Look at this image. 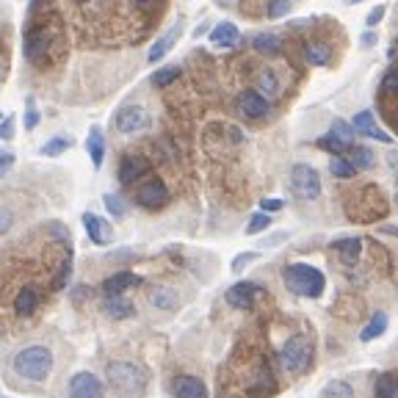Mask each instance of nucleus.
I'll return each instance as SVG.
<instances>
[{
  "label": "nucleus",
  "instance_id": "nucleus-22",
  "mask_svg": "<svg viewBox=\"0 0 398 398\" xmlns=\"http://www.w3.org/2000/svg\"><path fill=\"white\" fill-rule=\"evenodd\" d=\"M335 252L346 266H354L362 254V241L359 238H340V241H335Z\"/></svg>",
  "mask_w": 398,
  "mask_h": 398
},
{
  "label": "nucleus",
  "instance_id": "nucleus-45",
  "mask_svg": "<svg viewBox=\"0 0 398 398\" xmlns=\"http://www.w3.org/2000/svg\"><path fill=\"white\" fill-rule=\"evenodd\" d=\"M11 136H14V119L6 116V122L0 119V139H11Z\"/></svg>",
  "mask_w": 398,
  "mask_h": 398
},
{
  "label": "nucleus",
  "instance_id": "nucleus-40",
  "mask_svg": "<svg viewBox=\"0 0 398 398\" xmlns=\"http://www.w3.org/2000/svg\"><path fill=\"white\" fill-rule=\"evenodd\" d=\"M288 11H291V0H272V3H269V9H266V14H269L272 20L285 17Z\"/></svg>",
  "mask_w": 398,
  "mask_h": 398
},
{
  "label": "nucleus",
  "instance_id": "nucleus-14",
  "mask_svg": "<svg viewBox=\"0 0 398 398\" xmlns=\"http://www.w3.org/2000/svg\"><path fill=\"white\" fill-rule=\"evenodd\" d=\"M247 393H249V398H269L277 393V382H274L272 371L266 365H260L252 374V382L247 384Z\"/></svg>",
  "mask_w": 398,
  "mask_h": 398
},
{
  "label": "nucleus",
  "instance_id": "nucleus-37",
  "mask_svg": "<svg viewBox=\"0 0 398 398\" xmlns=\"http://www.w3.org/2000/svg\"><path fill=\"white\" fill-rule=\"evenodd\" d=\"M329 133H335L337 139H340L343 144H349V147L354 144V127L346 125V122H340V119H335V122H332V130H329Z\"/></svg>",
  "mask_w": 398,
  "mask_h": 398
},
{
  "label": "nucleus",
  "instance_id": "nucleus-53",
  "mask_svg": "<svg viewBox=\"0 0 398 398\" xmlns=\"http://www.w3.org/2000/svg\"><path fill=\"white\" fill-rule=\"evenodd\" d=\"M0 119H3V114H0Z\"/></svg>",
  "mask_w": 398,
  "mask_h": 398
},
{
  "label": "nucleus",
  "instance_id": "nucleus-27",
  "mask_svg": "<svg viewBox=\"0 0 398 398\" xmlns=\"http://www.w3.org/2000/svg\"><path fill=\"white\" fill-rule=\"evenodd\" d=\"M346 158L352 161V166L354 169H371L374 166V152L368 147H362V144H352V147L346 149Z\"/></svg>",
  "mask_w": 398,
  "mask_h": 398
},
{
  "label": "nucleus",
  "instance_id": "nucleus-10",
  "mask_svg": "<svg viewBox=\"0 0 398 398\" xmlns=\"http://www.w3.org/2000/svg\"><path fill=\"white\" fill-rule=\"evenodd\" d=\"M169 390H171V396L174 398H208L205 382L196 377H189V374H180V377L171 379Z\"/></svg>",
  "mask_w": 398,
  "mask_h": 398
},
{
  "label": "nucleus",
  "instance_id": "nucleus-26",
  "mask_svg": "<svg viewBox=\"0 0 398 398\" xmlns=\"http://www.w3.org/2000/svg\"><path fill=\"white\" fill-rule=\"evenodd\" d=\"M374 396L377 398H398V379L393 374H379L374 382Z\"/></svg>",
  "mask_w": 398,
  "mask_h": 398
},
{
  "label": "nucleus",
  "instance_id": "nucleus-7",
  "mask_svg": "<svg viewBox=\"0 0 398 398\" xmlns=\"http://www.w3.org/2000/svg\"><path fill=\"white\" fill-rule=\"evenodd\" d=\"M149 116L141 105H122L116 114H114V130L116 133H139V130H147Z\"/></svg>",
  "mask_w": 398,
  "mask_h": 398
},
{
  "label": "nucleus",
  "instance_id": "nucleus-28",
  "mask_svg": "<svg viewBox=\"0 0 398 398\" xmlns=\"http://www.w3.org/2000/svg\"><path fill=\"white\" fill-rule=\"evenodd\" d=\"M384 329H387V313H377L368 321V327L359 332V340H362V343H371V340L382 335Z\"/></svg>",
  "mask_w": 398,
  "mask_h": 398
},
{
  "label": "nucleus",
  "instance_id": "nucleus-13",
  "mask_svg": "<svg viewBox=\"0 0 398 398\" xmlns=\"http://www.w3.org/2000/svg\"><path fill=\"white\" fill-rule=\"evenodd\" d=\"M260 294V285H254V282H235L232 288H227V304L235 307V310H249L252 304H254V296Z\"/></svg>",
  "mask_w": 398,
  "mask_h": 398
},
{
  "label": "nucleus",
  "instance_id": "nucleus-34",
  "mask_svg": "<svg viewBox=\"0 0 398 398\" xmlns=\"http://www.w3.org/2000/svg\"><path fill=\"white\" fill-rule=\"evenodd\" d=\"M318 147L327 149V152H332V155H346L349 144H343L335 133H327V136H321V139H318Z\"/></svg>",
  "mask_w": 398,
  "mask_h": 398
},
{
  "label": "nucleus",
  "instance_id": "nucleus-1",
  "mask_svg": "<svg viewBox=\"0 0 398 398\" xmlns=\"http://www.w3.org/2000/svg\"><path fill=\"white\" fill-rule=\"evenodd\" d=\"M282 279H285V288L296 296H304V299H318L327 288V279L324 274L318 272L315 266H307V263H291L285 266L282 272Z\"/></svg>",
  "mask_w": 398,
  "mask_h": 398
},
{
  "label": "nucleus",
  "instance_id": "nucleus-41",
  "mask_svg": "<svg viewBox=\"0 0 398 398\" xmlns=\"http://www.w3.org/2000/svg\"><path fill=\"white\" fill-rule=\"evenodd\" d=\"M252 260H257V252H244V254H238V257L232 260V272H244Z\"/></svg>",
  "mask_w": 398,
  "mask_h": 398
},
{
  "label": "nucleus",
  "instance_id": "nucleus-19",
  "mask_svg": "<svg viewBox=\"0 0 398 398\" xmlns=\"http://www.w3.org/2000/svg\"><path fill=\"white\" fill-rule=\"evenodd\" d=\"M103 313L111 315V318H130L133 315V304L122 294H105Z\"/></svg>",
  "mask_w": 398,
  "mask_h": 398
},
{
  "label": "nucleus",
  "instance_id": "nucleus-42",
  "mask_svg": "<svg viewBox=\"0 0 398 398\" xmlns=\"http://www.w3.org/2000/svg\"><path fill=\"white\" fill-rule=\"evenodd\" d=\"M11 224H14V213L6 205H0V235H6V232L11 230Z\"/></svg>",
  "mask_w": 398,
  "mask_h": 398
},
{
  "label": "nucleus",
  "instance_id": "nucleus-52",
  "mask_svg": "<svg viewBox=\"0 0 398 398\" xmlns=\"http://www.w3.org/2000/svg\"><path fill=\"white\" fill-rule=\"evenodd\" d=\"M78 3H86V0H78Z\"/></svg>",
  "mask_w": 398,
  "mask_h": 398
},
{
  "label": "nucleus",
  "instance_id": "nucleus-36",
  "mask_svg": "<svg viewBox=\"0 0 398 398\" xmlns=\"http://www.w3.org/2000/svg\"><path fill=\"white\" fill-rule=\"evenodd\" d=\"M272 227V216L269 213H254L247 224V235H257V232L269 230Z\"/></svg>",
  "mask_w": 398,
  "mask_h": 398
},
{
  "label": "nucleus",
  "instance_id": "nucleus-17",
  "mask_svg": "<svg viewBox=\"0 0 398 398\" xmlns=\"http://www.w3.org/2000/svg\"><path fill=\"white\" fill-rule=\"evenodd\" d=\"M36 310H39V291L34 285L20 288L17 296H14V313L20 315V318H28V315H34Z\"/></svg>",
  "mask_w": 398,
  "mask_h": 398
},
{
  "label": "nucleus",
  "instance_id": "nucleus-47",
  "mask_svg": "<svg viewBox=\"0 0 398 398\" xmlns=\"http://www.w3.org/2000/svg\"><path fill=\"white\" fill-rule=\"evenodd\" d=\"M382 17H384V9H377V11H371V14H368V25H377Z\"/></svg>",
  "mask_w": 398,
  "mask_h": 398
},
{
  "label": "nucleus",
  "instance_id": "nucleus-51",
  "mask_svg": "<svg viewBox=\"0 0 398 398\" xmlns=\"http://www.w3.org/2000/svg\"><path fill=\"white\" fill-rule=\"evenodd\" d=\"M0 75H3V66H0Z\"/></svg>",
  "mask_w": 398,
  "mask_h": 398
},
{
  "label": "nucleus",
  "instance_id": "nucleus-9",
  "mask_svg": "<svg viewBox=\"0 0 398 398\" xmlns=\"http://www.w3.org/2000/svg\"><path fill=\"white\" fill-rule=\"evenodd\" d=\"M69 398H103V382L89 371H81L69 382Z\"/></svg>",
  "mask_w": 398,
  "mask_h": 398
},
{
  "label": "nucleus",
  "instance_id": "nucleus-38",
  "mask_svg": "<svg viewBox=\"0 0 398 398\" xmlns=\"http://www.w3.org/2000/svg\"><path fill=\"white\" fill-rule=\"evenodd\" d=\"M103 202H105V208H108V213H111V216H116V219H122V216L127 213L122 196H116V194H105Z\"/></svg>",
  "mask_w": 398,
  "mask_h": 398
},
{
  "label": "nucleus",
  "instance_id": "nucleus-25",
  "mask_svg": "<svg viewBox=\"0 0 398 398\" xmlns=\"http://www.w3.org/2000/svg\"><path fill=\"white\" fill-rule=\"evenodd\" d=\"M304 59H307V64H313V66H327L329 59H332V50L324 42H307V47H304Z\"/></svg>",
  "mask_w": 398,
  "mask_h": 398
},
{
  "label": "nucleus",
  "instance_id": "nucleus-12",
  "mask_svg": "<svg viewBox=\"0 0 398 398\" xmlns=\"http://www.w3.org/2000/svg\"><path fill=\"white\" fill-rule=\"evenodd\" d=\"M50 53V34L47 31H31L25 36V59L36 66H42Z\"/></svg>",
  "mask_w": 398,
  "mask_h": 398
},
{
  "label": "nucleus",
  "instance_id": "nucleus-43",
  "mask_svg": "<svg viewBox=\"0 0 398 398\" xmlns=\"http://www.w3.org/2000/svg\"><path fill=\"white\" fill-rule=\"evenodd\" d=\"M14 161H17V158H14V152H11V149H0V177L14 166Z\"/></svg>",
  "mask_w": 398,
  "mask_h": 398
},
{
  "label": "nucleus",
  "instance_id": "nucleus-4",
  "mask_svg": "<svg viewBox=\"0 0 398 398\" xmlns=\"http://www.w3.org/2000/svg\"><path fill=\"white\" fill-rule=\"evenodd\" d=\"M279 362L288 374H304L310 365H313V340L307 335H294L285 340L282 352H279Z\"/></svg>",
  "mask_w": 398,
  "mask_h": 398
},
{
  "label": "nucleus",
  "instance_id": "nucleus-21",
  "mask_svg": "<svg viewBox=\"0 0 398 398\" xmlns=\"http://www.w3.org/2000/svg\"><path fill=\"white\" fill-rule=\"evenodd\" d=\"M210 42L216 44V47H235V44L241 42V34H238V28L232 22H222V25L213 28Z\"/></svg>",
  "mask_w": 398,
  "mask_h": 398
},
{
  "label": "nucleus",
  "instance_id": "nucleus-44",
  "mask_svg": "<svg viewBox=\"0 0 398 398\" xmlns=\"http://www.w3.org/2000/svg\"><path fill=\"white\" fill-rule=\"evenodd\" d=\"M382 91H393V94H398V69L396 72H387V78L382 81Z\"/></svg>",
  "mask_w": 398,
  "mask_h": 398
},
{
  "label": "nucleus",
  "instance_id": "nucleus-29",
  "mask_svg": "<svg viewBox=\"0 0 398 398\" xmlns=\"http://www.w3.org/2000/svg\"><path fill=\"white\" fill-rule=\"evenodd\" d=\"M257 91L266 94V97L279 94V78L274 75L272 69H260V72H257Z\"/></svg>",
  "mask_w": 398,
  "mask_h": 398
},
{
  "label": "nucleus",
  "instance_id": "nucleus-23",
  "mask_svg": "<svg viewBox=\"0 0 398 398\" xmlns=\"http://www.w3.org/2000/svg\"><path fill=\"white\" fill-rule=\"evenodd\" d=\"M177 36H180V25H174V28H171L169 34H164V36H161L158 42L152 44V50L147 53V61L149 64H158V61H161V59H164V56L169 53V50H171V44L177 42Z\"/></svg>",
  "mask_w": 398,
  "mask_h": 398
},
{
  "label": "nucleus",
  "instance_id": "nucleus-16",
  "mask_svg": "<svg viewBox=\"0 0 398 398\" xmlns=\"http://www.w3.org/2000/svg\"><path fill=\"white\" fill-rule=\"evenodd\" d=\"M352 127H354V133H359V136H368V139H377V141H384V144H390L393 139L382 130V127L374 125V114L371 111H359L354 116V122H352Z\"/></svg>",
  "mask_w": 398,
  "mask_h": 398
},
{
  "label": "nucleus",
  "instance_id": "nucleus-5",
  "mask_svg": "<svg viewBox=\"0 0 398 398\" xmlns=\"http://www.w3.org/2000/svg\"><path fill=\"white\" fill-rule=\"evenodd\" d=\"M291 191H294L299 199H318V194H321V177H318V171L313 166H307V164H296L291 169Z\"/></svg>",
  "mask_w": 398,
  "mask_h": 398
},
{
  "label": "nucleus",
  "instance_id": "nucleus-15",
  "mask_svg": "<svg viewBox=\"0 0 398 398\" xmlns=\"http://www.w3.org/2000/svg\"><path fill=\"white\" fill-rule=\"evenodd\" d=\"M84 227L91 244H97V247L111 244V235H114V232H111V224L105 222L103 216H97V213H84Z\"/></svg>",
  "mask_w": 398,
  "mask_h": 398
},
{
  "label": "nucleus",
  "instance_id": "nucleus-31",
  "mask_svg": "<svg viewBox=\"0 0 398 398\" xmlns=\"http://www.w3.org/2000/svg\"><path fill=\"white\" fill-rule=\"evenodd\" d=\"M329 171L340 177V180H349V177H354L357 169L352 166V161L346 158V155H332V161H329Z\"/></svg>",
  "mask_w": 398,
  "mask_h": 398
},
{
  "label": "nucleus",
  "instance_id": "nucleus-30",
  "mask_svg": "<svg viewBox=\"0 0 398 398\" xmlns=\"http://www.w3.org/2000/svg\"><path fill=\"white\" fill-rule=\"evenodd\" d=\"M252 47H254L257 53H263V56H274V53L279 50V36H277V34H257V36L252 39Z\"/></svg>",
  "mask_w": 398,
  "mask_h": 398
},
{
  "label": "nucleus",
  "instance_id": "nucleus-11",
  "mask_svg": "<svg viewBox=\"0 0 398 398\" xmlns=\"http://www.w3.org/2000/svg\"><path fill=\"white\" fill-rule=\"evenodd\" d=\"M147 169H149V164L141 155H125V158L119 161L116 177H119L122 186H133V183H139V180L147 174Z\"/></svg>",
  "mask_w": 398,
  "mask_h": 398
},
{
  "label": "nucleus",
  "instance_id": "nucleus-50",
  "mask_svg": "<svg viewBox=\"0 0 398 398\" xmlns=\"http://www.w3.org/2000/svg\"><path fill=\"white\" fill-rule=\"evenodd\" d=\"M130 3H136V6H139V3H149V0H130Z\"/></svg>",
  "mask_w": 398,
  "mask_h": 398
},
{
  "label": "nucleus",
  "instance_id": "nucleus-20",
  "mask_svg": "<svg viewBox=\"0 0 398 398\" xmlns=\"http://www.w3.org/2000/svg\"><path fill=\"white\" fill-rule=\"evenodd\" d=\"M86 149H89V158H91V164L94 169L103 166V158H105V136L100 127H91L89 130V139H86Z\"/></svg>",
  "mask_w": 398,
  "mask_h": 398
},
{
  "label": "nucleus",
  "instance_id": "nucleus-46",
  "mask_svg": "<svg viewBox=\"0 0 398 398\" xmlns=\"http://www.w3.org/2000/svg\"><path fill=\"white\" fill-rule=\"evenodd\" d=\"M260 208L263 213H277V210H282V199H263Z\"/></svg>",
  "mask_w": 398,
  "mask_h": 398
},
{
  "label": "nucleus",
  "instance_id": "nucleus-24",
  "mask_svg": "<svg viewBox=\"0 0 398 398\" xmlns=\"http://www.w3.org/2000/svg\"><path fill=\"white\" fill-rule=\"evenodd\" d=\"M149 304L158 307V310H174L177 307V294L166 285H155V288H149Z\"/></svg>",
  "mask_w": 398,
  "mask_h": 398
},
{
  "label": "nucleus",
  "instance_id": "nucleus-3",
  "mask_svg": "<svg viewBox=\"0 0 398 398\" xmlns=\"http://www.w3.org/2000/svg\"><path fill=\"white\" fill-rule=\"evenodd\" d=\"M50 368H53V354L44 346H28V349H22L20 354L14 357V371L20 377L31 379V382L47 379Z\"/></svg>",
  "mask_w": 398,
  "mask_h": 398
},
{
  "label": "nucleus",
  "instance_id": "nucleus-6",
  "mask_svg": "<svg viewBox=\"0 0 398 398\" xmlns=\"http://www.w3.org/2000/svg\"><path fill=\"white\" fill-rule=\"evenodd\" d=\"M136 202L144 210H161L169 202V189L164 186V180L149 177L144 183L136 186Z\"/></svg>",
  "mask_w": 398,
  "mask_h": 398
},
{
  "label": "nucleus",
  "instance_id": "nucleus-33",
  "mask_svg": "<svg viewBox=\"0 0 398 398\" xmlns=\"http://www.w3.org/2000/svg\"><path fill=\"white\" fill-rule=\"evenodd\" d=\"M69 147H72V139H66V136H56V139L44 141L39 152H42L44 158H56V155H64Z\"/></svg>",
  "mask_w": 398,
  "mask_h": 398
},
{
  "label": "nucleus",
  "instance_id": "nucleus-35",
  "mask_svg": "<svg viewBox=\"0 0 398 398\" xmlns=\"http://www.w3.org/2000/svg\"><path fill=\"white\" fill-rule=\"evenodd\" d=\"M177 75H180V66L169 64V66H161V69L152 75V84L155 86H169L171 81H177Z\"/></svg>",
  "mask_w": 398,
  "mask_h": 398
},
{
  "label": "nucleus",
  "instance_id": "nucleus-39",
  "mask_svg": "<svg viewBox=\"0 0 398 398\" xmlns=\"http://www.w3.org/2000/svg\"><path fill=\"white\" fill-rule=\"evenodd\" d=\"M22 125H25V130H28V133L39 127V111H36V103H34V100H28V105H25V116H22Z\"/></svg>",
  "mask_w": 398,
  "mask_h": 398
},
{
  "label": "nucleus",
  "instance_id": "nucleus-49",
  "mask_svg": "<svg viewBox=\"0 0 398 398\" xmlns=\"http://www.w3.org/2000/svg\"><path fill=\"white\" fill-rule=\"evenodd\" d=\"M44 3H50V0H31V11H36V9H42Z\"/></svg>",
  "mask_w": 398,
  "mask_h": 398
},
{
  "label": "nucleus",
  "instance_id": "nucleus-2",
  "mask_svg": "<svg viewBox=\"0 0 398 398\" xmlns=\"http://www.w3.org/2000/svg\"><path fill=\"white\" fill-rule=\"evenodd\" d=\"M105 377L108 384L125 398H136L147 390V374L133 362H111Z\"/></svg>",
  "mask_w": 398,
  "mask_h": 398
},
{
  "label": "nucleus",
  "instance_id": "nucleus-18",
  "mask_svg": "<svg viewBox=\"0 0 398 398\" xmlns=\"http://www.w3.org/2000/svg\"><path fill=\"white\" fill-rule=\"evenodd\" d=\"M139 285H141V279H139L136 274L116 272V274H111V277L103 282V291L105 294H125L127 288H139Z\"/></svg>",
  "mask_w": 398,
  "mask_h": 398
},
{
  "label": "nucleus",
  "instance_id": "nucleus-48",
  "mask_svg": "<svg viewBox=\"0 0 398 398\" xmlns=\"http://www.w3.org/2000/svg\"><path fill=\"white\" fill-rule=\"evenodd\" d=\"M387 164H390V169H393V171L398 174V149H393V152L387 155Z\"/></svg>",
  "mask_w": 398,
  "mask_h": 398
},
{
  "label": "nucleus",
  "instance_id": "nucleus-8",
  "mask_svg": "<svg viewBox=\"0 0 398 398\" xmlns=\"http://www.w3.org/2000/svg\"><path fill=\"white\" fill-rule=\"evenodd\" d=\"M235 111L244 116V119H260L269 114V100L257 91V89H247L235 97Z\"/></svg>",
  "mask_w": 398,
  "mask_h": 398
},
{
  "label": "nucleus",
  "instance_id": "nucleus-32",
  "mask_svg": "<svg viewBox=\"0 0 398 398\" xmlns=\"http://www.w3.org/2000/svg\"><path fill=\"white\" fill-rule=\"evenodd\" d=\"M321 398H354V387L349 382H343V379H335V382H329L324 387Z\"/></svg>",
  "mask_w": 398,
  "mask_h": 398
}]
</instances>
